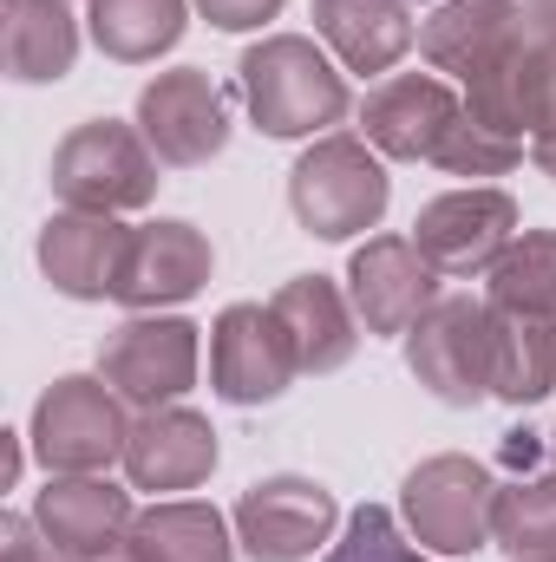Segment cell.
I'll return each instance as SVG.
<instances>
[{"label":"cell","instance_id":"obj_1","mask_svg":"<svg viewBox=\"0 0 556 562\" xmlns=\"http://www.w3.org/2000/svg\"><path fill=\"white\" fill-rule=\"evenodd\" d=\"M236 92H243L256 132H269V138H314L347 119L341 66L301 33H276V40L249 46L236 66Z\"/></svg>","mask_w":556,"mask_h":562},{"label":"cell","instance_id":"obj_23","mask_svg":"<svg viewBox=\"0 0 556 562\" xmlns=\"http://www.w3.org/2000/svg\"><path fill=\"white\" fill-rule=\"evenodd\" d=\"M556 386V327L537 314L491 307V400L537 406Z\"/></svg>","mask_w":556,"mask_h":562},{"label":"cell","instance_id":"obj_31","mask_svg":"<svg viewBox=\"0 0 556 562\" xmlns=\"http://www.w3.org/2000/svg\"><path fill=\"white\" fill-rule=\"evenodd\" d=\"M544 458H551V445H544L537 431H504V445H498V464H504V471H524V477H531Z\"/></svg>","mask_w":556,"mask_h":562},{"label":"cell","instance_id":"obj_20","mask_svg":"<svg viewBox=\"0 0 556 562\" xmlns=\"http://www.w3.org/2000/svg\"><path fill=\"white\" fill-rule=\"evenodd\" d=\"M269 307L281 314V327H288V340H294L301 373H341V367L354 360V347H360V314H354V301H347L327 276H294Z\"/></svg>","mask_w":556,"mask_h":562},{"label":"cell","instance_id":"obj_34","mask_svg":"<svg viewBox=\"0 0 556 562\" xmlns=\"http://www.w3.org/2000/svg\"><path fill=\"white\" fill-rule=\"evenodd\" d=\"M99 562H132V557H125V550H119V557H99Z\"/></svg>","mask_w":556,"mask_h":562},{"label":"cell","instance_id":"obj_30","mask_svg":"<svg viewBox=\"0 0 556 562\" xmlns=\"http://www.w3.org/2000/svg\"><path fill=\"white\" fill-rule=\"evenodd\" d=\"M197 7H203V20H210V26H223V33H249V26L276 20L288 0H197Z\"/></svg>","mask_w":556,"mask_h":562},{"label":"cell","instance_id":"obj_22","mask_svg":"<svg viewBox=\"0 0 556 562\" xmlns=\"http://www.w3.org/2000/svg\"><path fill=\"white\" fill-rule=\"evenodd\" d=\"M125 557L132 562H236V537H230L216 504L170 497V504L138 510Z\"/></svg>","mask_w":556,"mask_h":562},{"label":"cell","instance_id":"obj_17","mask_svg":"<svg viewBox=\"0 0 556 562\" xmlns=\"http://www.w3.org/2000/svg\"><path fill=\"white\" fill-rule=\"evenodd\" d=\"M216 471V431L203 413L190 406H157L132 425V445H125V477L132 491H197L203 477Z\"/></svg>","mask_w":556,"mask_h":562},{"label":"cell","instance_id":"obj_3","mask_svg":"<svg viewBox=\"0 0 556 562\" xmlns=\"http://www.w3.org/2000/svg\"><path fill=\"white\" fill-rule=\"evenodd\" d=\"M26 445L53 477H99L105 464H125V445H132L125 400L92 373H66L40 393Z\"/></svg>","mask_w":556,"mask_h":562},{"label":"cell","instance_id":"obj_10","mask_svg":"<svg viewBox=\"0 0 556 562\" xmlns=\"http://www.w3.org/2000/svg\"><path fill=\"white\" fill-rule=\"evenodd\" d=\"M334 524H341L334 491L294 471L249 484L236 504V543L256 562H308L314 550L334 543Z\"/></svg>","mask_w":556,"mask_h":562},{"label":"cell","instance_id":"obj_4","mask_svg":"<svg viewBox=\"0 0 556 562\" xmlns=\"http://www.w3.org/2000/svg\"><path fill=\"white\" fill-rule=\"evenodd\" d=\"M53 196L66 210H99V216H125L157 196V150L144 132L119 119H86L73 125L53 150Z\"/></svg>","mask_w":556,"mask_h":562},{"label":"cell","instance_id":"obj_19","mask_svg":"<svg viewBox=\"0 0 556 562\" xmlns=\"http://www.w3.org/2000/svg\"><path fill=\"white\" fill-rule=\"evenodd\" d=\"M314 33L341 53L347 72H393L419 46L413 0H314Z\"/></svg>","mask_w":556,"mask_h":562},{"label":"cell","instance_id":"obj_33","mask_svg":"<svg viewBox=\"0 0 556 562\" xmlns=\"http://www.w3.org/2000/svg\"><path fill=\"white\" fill-rule=\"evenodd\" d=\"M531 33L544 46H556V0H531Z\"/></svg>","mask_w":556,"mask_h":562},{"label":"cell","instance_id":"obj_29","mask_svg":"<svg viewBox=\"0 0 556 562\" xmlns=\"http://www.w3.org/2000/svg\"><path fill=\"white\" fill-rule=\"evenodd\" d=\"M0 562H66L53 543H46V530L33 524V517H0Z\"/></svg>","mask_w":556,"mask_h":562},{"label":"cell","instance_id":"obj_28","mask_svg":"<svg viewBox=\"0 0 556 562\" xmlns=\"http://www.w3.org/2000/svg\"><path fill=\"white\" fill-rule=\"evenodd\" d=\"M327 562H425V557L407 543V530L393 524V510L360 504V510L347 517V537L327 550Z\"/></svg>","mask_w":556,"mask_h":562},{"label":"cell","instance_id":"obj_13","mask_svg":"<svg viewBox=\"0 0 556 562\" xmlns=\"http://www.w3.org/2000/svg\"><path fill=\"white\" fill-rule=\"evenodd\" d=\"M347 301L367 334H413L438 301V269L413 236H367V249L347 262Z\"/></svg>","mask_w":556,"mask_h":562},{"label":"cell","instance_id":"obj_5","mask_svg":"<svg viewBox=\"0 0 556 562\" xmlns=\"http://www.w3.org/2000/svg\"><path fill=\"white\" fill-rule=\"evenodd\" d=\"M407 530H413L419 550H438V557H471L491 543V517H498V477L478 464V458H425L407 491Z\"/></svg>","mask_w":556,"mask_h":562},{"label":"cell","instance_id":"obj_11","mask_svg":"<svg viewBox=\"0 0 556 562\" xmlns=\"http://www.w3.org/2000/svg\"><path fill=\"white\" fill-rule=\"evenodd\" d=\"M511 236H518V203L485 183L432 196L413 223L419 256L438 276H491V262L511 249Z\"/></svg>","mask_w":556,"mask_h":562},{"label":"cell","instance_id":"obj_35","mask_svg":"<svg viewBox=\"0 0 556 562\" xmlns=\"http://www.w3.org/2000/svg\"><path fill=\"white\" fill-rule=\"evenodd\" d=\"M551 471H556V431H551Z\"/></svg>","mask_w":556,"mask_h":562},{"label":"cell","instance_id":"obj_6","mask_svg":"<svg viewBox=\"0 0 556 562\" xmlns=\"http://www.w3.org/2000/svg\"><path fill=\"white\" fill-rule=\"evenodd\" d=\"M407 367L438 406L491 400V301L438 294L432 314L407 334Z\"/></svg>","mask_w":556,"mask_h":562},{"label":"cell","instance_id":"obj_14","mask_svg":"<svg viewBox=\"0 0 556 562\" xmlns=\"http://www.w3.org/2000/svg\"><path fill=\"white\" fill-rule=\"evenodd\" d=\"M210 269H216L210 236L197 223L164 216V223L132 229V249H125V269H119V294L112 301H125L132 314H157V307L190 301L210 281Z\"/></svg>","mask_w":556,"mask_h":562},{"label":"cell","instance_id":"obj_8","mask_svg":"<svg viewBox=\"0 0 556 562\" xmlns=\"http://www.w3.org/2000/svg\"><path fill=\"white\" fill-rule=\"evenodd\" d=\"M294 373H301V360H294V340H288L276 307L236 301V307L216 314V327H210V393L223 406H276Z\"/></svg>","mask_w":556,"mask_h":562},{"label":"cell","instance_id":"obj_9","mask_svg":"<svg viewBox=\"0 0 556 562\" xmlns=\"http://www.w3.org/2000/svg\"><path fill=\"white\" fill-rule=\"evenodd\" d=\"M138 132L170 170H197L230 144V99L203 66H170L138 92Z\"/></svg>","mask_w":556,"mask_h":562},{"label":"cell","instance_id":"obj_24","mask_svg":"<svg viewBox=\"0 0 556 562\" xmlns=\"http://www.w3.org/2000/svg\"><path fill=\"white\" fill-rule=\"evenodd\" d=\"M184 7L190 0H86L92 46L119 66H151L184 40Z\"/></svg>","mask_w":556,"mask_h":562},{"label":"cell","instance_id":"obj_2","mask_svg":"<svg viewBox=\"0 0 556 562\" xmlns=\"http://www.w3.org/2000/svg\"><path fill=\"white\" fill-rule=\"evenodd\" d=\"M387 164L367 138H314L288 170V210L308 236L347 243L387 216Z\"/></svg>","mask_w":556,"mask_h":562},{"label":"cell","instance_id":"obj_21","mask_svg":"<svg viewBox=\"0 0 556 562\" xmlns=\"http://www.w3.org/2000/svg\"><path fill=\"white\" fill-rule=\"evenodd\" d=\"M79 59V20L66 0H0V66L20 86H53Z\"/></svg>","mask_w":556,"mask_h":562},{"label":"cell","instance_id":"obj_7","mask_svg":"<svg viewBox=\"0 0 556 562\" xmlns=\"http://www.w3.org/2000/svg\"><path fill=\"white\" fill-rule=\"evenodd\" d=\"M99 380L138 413L177 406L197 386V327L184 314H132L125 327L105 334Z\"/></svg>","mask_w":556,"mask_h":562},{"label":"cell","instance_id":"obj_18","mask_svg":"<svg viewBox=\"0 0 556 562\" xmlns=\"http://www.w3.org/2000/svg\"><path fill=\"white\" fill-rule=\"evenodd\" d=\"M524 26L531 13L518 0H438V13L419 26V53L432 59V72H452L471 86Z\"/></svg>","mask_w":556,"mask_h":562},{"label":"cell","instance_id":"obj_25","mask_svg":"<svg viewBox=\"0 0 556 562\" xmlns=\"http://www.w3.org/2000/svg\"><path fill=\"white\" fill-rule=\"evenodd\" d=\"M485 281H491V307L556 321V229H518Z\"/></svg>","mask_w":556,"mask_h":562},{"label":"cell","instance_id":"obj_32","mask_svg":"<svg viewBox=\"0 0 556 562\" xmlns=\"http://www.w3.org/2000/svg\"><path fill=\"white\" fill-rule=\"evenodd\" d=\"M531 164H537L544 177H556V125H544V132L531 138Z\"/></svg>","mask_w":556,"mask_h":562},{"label":"cell","instance_id":"obj_12","mask_svg":"<svg viewBox=\"0 0 556 562\" xmlns=\"http://www.w3.org/2000/svg\"><path fill=\"white\" fill-rule=\"evenodd\" d=\"M458 119H465V99L438 72H387L360 105L367 144L380 157H400V164H432Z\"/></svg>","mask_w":556,"mask_h":562},{"label":"cell","instance_id":"obj_15","mask_svg":"<svg viewBox=\"0 0 556 562\" xmlns=\"http://www.w3.org/2000/svg\"><path fill=\"white\" fill-rule=\"evenodd\" d=\"M33 524L66 562H99L132 543L138 510H132V491L105 484V471H99V477H53L33 504Z\"/></svg>","mask_w":556,"mask_h":562},{"label":"cell","instance_id":"obj_16","mask_svg":"<svg viewBox=\"0 0 556 562\" xmlns=\"http://www.w3.org/2000/svg\"><path fill=\"white\" fill-rule=\"evenodd\" d=\"M125 249H132V229L119 216L59 210L40 229V276L53 281L66 301H105V294H119Z\"/></svg>","mask_w":556,"mask_h":562},{"label":"cell","instance_id":"obj_27","mask_svg":"<svg viewBox=\"0 0 556 562\" xmlns=\"http://www.w3.org/2000/svg\"><path fill=\"white\" fill-rule=\"evenodd\" d=\"M432 164L445 177H504L511 164H524V144H511V138H498V132H485V125H471V119H458Z\"/></svg>","mask_w":556,"mask_h":562},{"label":"cell","instance_id":"obj_26","mask_svg":"<svg viewBox=\"0 0 556 562\" xmlns=\"http://www.w3.org/2000/svg\"><path fill=\"white\" fill-rule=\"evenodd\" d=\"M491 543H504L518 562L556 557V471L551 477H524V484H498Z\"/></svg>","mask_w":556,"mask_h":562}]
</instances>
